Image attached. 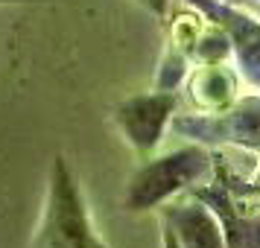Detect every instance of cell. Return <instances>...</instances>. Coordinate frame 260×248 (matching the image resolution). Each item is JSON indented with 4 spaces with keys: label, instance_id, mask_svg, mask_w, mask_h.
<instances>
[{
    "label": "cell",
    "instance_id": "1",
    "mask_svg": "<svg viewBox=\"0 0 260 248\" xmlns=\"http://www.w3.org/2000/svg\"><path fill=\"white\" fill-rule=\"evenodd\" d=\"M29 248H108L96 234L76 175L61 155L50 166L47 199Z\"/></svg>",
    "mask_w": 260,
    "mask_h": 248
},
{
    "label": "cell",
    "instance_id": "2",
    "mask_svg": "<svg viewBox=\"0 0 260 248\" xmlns=\"http://www.w3.org/2000/svg\"><path fill=\"white\" fill-rule=\"evenodd\" d=\"M211 169L213 155L208 152V146H199V143H187L173 152L146 158L126 184L123 207L132 213L161 207L170 199L187 193L193 184L205 181Z\"/></svg>",
    "mask_w": 260,
    "mask_h": 248
},
{
    "label": "cell",
    "instance_id": "3",
    "mask_svg": "<svg viewBox=\"0 0 260 248\" xmlns=\"http://www.w3.org/2000/svg\"><path fill=\"white\" fill-rule=\"evenodd\" d=\"M170 131L199 146H240L260 152V94H243L222 111L173 114Z\"/></svg>",
    "mask_w": 260,
    "mask_h": 248
},
{
    "label": "cell",
    "instance_id": "4",
    "mask_svg": "<svg viewBox=\"0 0 260 248\" xmlns=\"http://www.w3.org/2000/svg\"><path fill=\"white\" fill-rule=\"evenodd\" d=\"M219 26L231 47V61L240 82L260 94V15L231 0H181Z\"/></svg>",
    "mask_w": 260,
    "mask_h": 248
},
{
    "label": "cell",
    "instance_id": "5",
    "mask_svg": "<svg viewBox=\"0 0 260 248\" xmlns=\"http://www.w3.org/2000/svg\"><path fill=\"white\" fill-rule=\"evenodd\" d=\"M178 108V94L176 91H146V94H135L123 99L114 108V123H117L120 134L126 137L135 152L141 158L149 155L161 146L164 131L170 129V120Z\"/></svg>",
    "mask_w": 260,
    "mask_h": 248
},
{
    "label": "cell",
    "instance_id": "6",
    "mask_svg": "<svg viewBox=\"0 0 260 248\" xmlns=\"http://www.w3.org/2000/svg\"><path fill=\"white\" fill-rule=\"evenodd\" d=\"M187 193L213 210L228 248H260V204H248L246 199H240L219 178V172L208 184H193Z\"/></svg>",
    "mask_w": 260,
    "mask_h": 248
},
{
    "label": "cell",
    "instance_id": "7",
    "mask_svg": "<svg viewBox=\"0 0 260 248\" xmlns=\"http://www.w3.org/2000/svg\"><path fill=\"white\" fill-rule=\"evenodd\" d=\"M161 222L176 234L181 248H228L219 219L196 196L184 193V199H170L161 210Z\"/></svg>",
    "mask_w": 260,
    "mask_h": 248
},
{
    "label": "cell",
    "instance_id": "8",
    "mask_svg": "<svg viewBox=\"0 0 260 248\" xmlns=\"http://www.w3.org/2000/svg\"><path fill=\"white\" fill-rule=\"evenodd\" d=\"M187 94L196 111L211 114L222 111L240 96V76L228 61L216 64H196V70L187 76Z\"/></svg>",
    "mask_w": 260,
    "mask_h": 248
},
{
    "label": "cell",
    "instance_id": "9",
    "mask_svg": "<svg viewBox=\"0 0 260 248\" xmlns=\"http://www.w3.org/2000/svg\"><path fill=\"white\" fill-rule=\"evenodd\" d=\"M187 70H190V59L176 44H170L164 53V59H161L158 76H155V88L158 91H178V85L187 79Z\"/></svg>",
    "mask_w": 260,
    "mask_h": 248
},
{
    "label": "cell",
    "instance_id": "10",
    "mask_svg": "<svg viewBox=\"0 0 260 248\" xmlns=\"http://www.w3.org/2000/svg\"><path fill=\"white\" fill-rule=\"evenodd\" d=\"M161 248H181L178 245V239H176V234H173L164 222H161Z\"/></svg>",
    "mask_w": 260,
    "mask_h": 248
},
{
    "label": "cell",
    "instance_id": "11",
    "mask_svg": "<svg viewBox=\"0 0 260 248\" xmlns=\"http://www.w3.org/2000/svg\"><path fill=\"white\" fill-rule=\"evenodd\" d=\"M231 3H240L246 9H260V0H231Z\"/></svg>",
    "mask_w": 260,
    "mask_h": 248
}]
</instances>
